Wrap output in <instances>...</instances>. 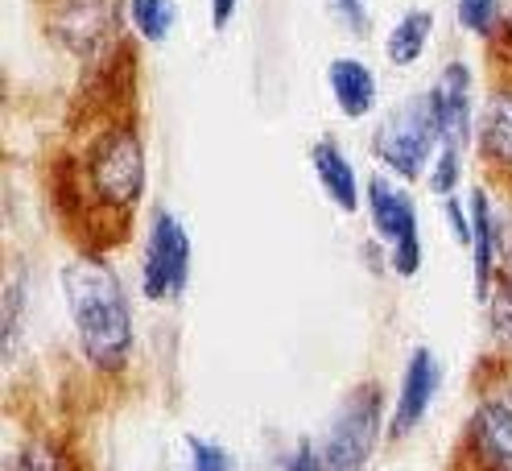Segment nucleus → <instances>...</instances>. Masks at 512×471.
Here are the masks:
<instances>
[{"label": "nucleus", "instance_id": "obj_1", "mask_svg": "<svg viewBox=\"0 0 512 471\" xmlns=\"http://www.w3.org/2000/svg\"><path fill=\"white\" fill-rule=\"evenodd\" d=\"M145 186L149 162L137 116V50L120 42L108 58L91 62V79L46 162V199L75 253L108 257L133 240Z\"/></svg>", "mask_w": 512, "mask_h": 471}, {"label": "nucleus", "instance_id": "obj_2", "mask_svg": "<svg viewBox=\"0 0 512 471\" xmlns=\"http://www.w3.org/2000/svg\"><path fill=\"white\" fill-rule=\"evenodd\" d=\"M58 281L83 360L100 376L124 372L128 356H133V310H128L120 273L108 265V257L75 253V261L58 273Z\"/></svg>", "mask_w": 512, "mask_h": 471}, {"label": "nucleus", "instance_id": "obj_3", "mask_svg": "<svg viewBox=\"0 0 512 471\" xmlns=\"http://www.w3.org/2000/svg\"><path fill=\"white\" fill-rule=\"evenodd\" d=\"M471 389L475 410L467 414L442 471H512V364L492 352L479 356Z\"/></svg>", "mask_w": 512, "mask_h": 471}, {"label": "nucleus", "instance_id": "obj_4", "mask_svg": "<svg viewBox=\"0 0 512 471\" xmlns=\"http://www.w3.org/2000/svg\"><path fill=\"white\" fill-rule=\"evenodd\" d=\"M475 157L484 182L512 203V25L488 38V87L475 112Z\"/></svg>", "mask_w": 512, "mask_h": 471}, {"label": "nucleus", "instance_id": "obj_5", "mask_svg": "<svg viewBox=\"0 0 512 471\" xmlns=\"http://www.w3.org/2000/svg\"><path fill=\"white\" fill-rule=\"evenodd\" d=\"M438 149H442V129L430 104V91L405 100L393 116H384V124L372 137V157L401 182H418L438 157Z\"/></svg>", "mask_w": 512, "mask_h": 471}, {"label": "nucleus", "instance_id": "obj_6", "mask_svg": "<svg viewBox=\"0 0 512 471\" xmlns=\"http://www.w3.org/2000/svg\"><path fill=\"white\" fill-rule=\"evenodd\" d=\"M42 29L54 46L75 54L79 62H100L120 46L116 0H38Z\"/></svg>", "mask_w": 512, "mask_h": 471}, {"label": "nucleus", "instance_id": "obj_7", "mask_svg": "<svg viewBox=\"0 0 512 471\" xmlns=\"http://www.w3.org/2000/svg\"><path fill=\"white\" fill-rule=\"evenodd\" d=\"M380 385L368 381L351 389L323 438V471H364L380 438Z\"/></svg>", "mask_w": 512, "mask_h": 471}, {"label": "nucleus", "instance_id": "obj_8", "mask_svg": "<svg viewBox=\"0 0 512 471\" xmlns=\"http://www.w3.org/2000/svg\"><path fill=\"white\" fill-rule=\"evenodd\" d=\"M368 215L376 236L389 244V261L397 277H413L422 269V236H418V211L413 199L397 182L372 174L368 178Z\"/></svg>", "mask_w": 512, "mask_h": 471}, {"label": "nucleus", "instance_id": "obj_9", "mask_svg": "<svg viewBox=\"0 0 512 471\" xmlns=\"http://www.w3.org/2000/svg\"><path fill=\"white\" fill-rule=\"evenodd\" d=\"M190 281V236L174 211H157L145 236L141 290L149 302H174Z\"/></svg>", "mask_w": 512, "mask_h": 471}, {"label": "nucleus", "instance_id": "obj_10", "mask_svg": "<svg viewBox=\"0 0 512 471\" xmlns=\"http://www.w3.org/2000/svg\"><path fill=\"white\" fill-rule=\"evenodd\" d=\"M438 385H442L438 356H434L430 348H413V356H409V364H405V376H401L397 410H393V418H389V438H393V443H405V438L426 422Z\"/></svg>", "mask_w": 512, "mask_h": 471}, {"label": "nucleus", "instance_id": "obj_11", "mask_svg": "<svg viewBox=\"0 0 512 471\" xmlns=\"http://www.w3.org/2000/svg\"><path fill=\"white\" fill-rule=\"evenodd\" d=\"M430 104L442 129V145H459L467 149V141L475 137V112H471V71L467 62H446L438 71L434 87H430Z\"/></svg>", "mask_w": 512, "mask_h": 471}, {"label": "nucleus", "instance_id": "obj_12", "mask_svg": "<svg viewBox=\"0 0 512 471\" xmlns=\"http://www.w3.org/2000/svg\"><path fill=\"white\" fill-rule=\"evenodd\" d=\"M5 471H91V459L79 447L75 434H67V430H34L13 451Z\"/></svg>", "mask_w": 512, "mask_h": 471}, {"label": "nucleus", "instance_id": "obj_13", "mask_svg": "<svg viewBox=\"0 0 512 471\" xmlns=\"http://www.w3.org/2000/svg\"><path fill=\"white\" fill-rule=\"evenodd\" d=\"M310 166H314V178L323 186V195L343 211V215H356L360 211V182H356V170H351L347 153L339 149L335 137H318L310 145Z\"/></svg>", "mask_w": 512, "mask_h": 471}, {"label": "nucleus", "instance_id": "obj_14", "mask_svg": "<svg viewBox=\"0 0 512 471\" xmlns=\"http://www.w3.org/2000/svg\"><path fill=\"white\" fill-rule=\"evenodd\" d=\"M327 87L331 100L347 120H364L376 108V75L360 58H335L327 67Z\"/></svg>", "mask_w": 512, "mask_h": 471}, {"label": "nucleus", "instance_id": "obj_15", "mask_svg": "<svg viewBox=\"0 0 512 471\" xmlns=\"http://www.w3.org/2000/svg\"><path fill=\"white\" fill-rule=\"evenodd\" d=\"M471 253H475V294L488 298L492 290V277L500 269V257H496V207L488 199V191H475L471 195Z\"/></svg>", "mask_w": 512, "mask_h": 471}, {"label": "nucleus", "instance_id": "obj_16", "mask_svg": "<svg viewBox=\"0 0 512 471\" xmlns=\"http://www.w3.org/2000/svg\"><path fill=\"white\" fill-rule=\"evenodd\" d=\"M434 34V13L430 9H409L405 17H397V25L389 29V42H384V54H389L393 67H413Z\"/></svg>", "mask_w": 512, "mask_h": 471}, {"label": "nucleus", "instance_id": "obj_17", "mask_svg": "<svg viewBox=\"0 0 512 471\" xmlns=\"http://www.w3.org/2000/svg\"><path fill=\"white\" fill-rule=\"evenodd\" d=\"M488 327H492V356L512 364V273L496 269L488 290Z\"/></svg>", "mask_w": 512, "mask_h": 471}, {"label": "nucleus", "instance_id": "obj_18", "mask_svg": "<svg viewBox=\"0 0 512 471\" xmlns=\"http://www.w3.org/2000/svg\"><path fill=\"white\" fill-rule=\"evenodd\" d=\"M174 5L170 0H128V21H133L141 42H166L174 29Z\"/></svg>", "mask_w": 512, "mask_h": 471}, {"label": "nucleus", "instance_id": "obj_19", "mask_svg": "<svg viewBox=\"0 0 512 471\" xmlns=\"http://www.w3.org/2000/svg\"><path fill=\"white\" fill-rule=\"evenodd\" d=\"M455 13H459V25L475 38H496V29L504 25V0H455Z\"/></svg>", "mask_w": 512, "mask_h": 471}, {"label": "nucleus", "instance_id": "obj_20", "mask_svg": "<svg viewBox=\"0 0 512 471\" xmlns=\"http://www.w3.org/2000/svg\"><path fill=\"white\" fill-rule=\"evenodd\" d=\"M459 182H463V149L459 145H442L438 157L430 162V191L442 195V199H451L459 191Z\"/></svg>", "mask_w": 512, "mask_h": 471}, {"label": "nucleus", "instance_id": "obj_21", "mask_svg": "<svg viewBox=\"0 0 512 471\" xmlns=\"http://www.w3.org/2000/svg\"><path fill=\"white\" fill-rule=\"evenodd\" d=\"M186 447H190V471H236L232 455L223 451L219 443H211V438L190 434V438H186Z\"/></svg>", "mask_w": 512, "mask_h": 471}, {"label": "nucleus", "instance_id": "obj_22", "mask_svg": "<svg viewBox=\"0 0 512 471\" xmlns=\"http://www.w3.org/2000/svg\"><path fill=\"white\" fill-rule=\"evenodd\" d=\"M21 302H25V294H21V277H13V281H9V290H5V360H13V352H17V335H21Z\"/></svg>", "mask_w": 512, "mask_h": 471}, {"label": "nucleus", "instance_id": "obj_23", "mask_svg": "<svg viewBox=\"0 0 512 471\" xmlns=\"http://www.w3.org/2000/svg\"><path fill=\"white\" fill-rule=\"evenodd\" d=\"M442 211H446V224H451V236H455V244L471 248V236H475V228H471V215L463 211V203L451 195V199L442 203Z\"/></svg>", "mask_w": 512, "mask_h": 471}, {"label": "nucleus", "instance_id": "obj_24", "mask_svg": "<svg viewBox=\"0 0 512 471\" xmlns=\"http://www.w3.org/2000/svg\"><path fill=\"white\" fill-rule=\"evenodd\" d=\"M335 13L343 17V25L356 38H368V9H364V0H335Z\"/></svg>", "mask_w": 512, "mask_h": 471}, {"label": "nucleus", "instance_id": "obj_25", "mask_svg": "<svg viewBox=\"0 0 512 471\" xmlns=\"http://www.w3.org/2000/svg\"><path fill=\"white\" fill-rule=\"evenodd\" d=\"M281 471H323V447H314L310 438H302L298 443V451L285 459V467Z\"/></svg>", "mask_w": 512, "mask_h": 471}, {"label": "nucleus", "instance_id": "obj_26", "mask_svg": "<svg viewBox=\"0 0 512 471\" xmlns=\"http://www.w3.org/2000/svg\"><path fill=\"white\" fill-rule=\"evenodd\" d=\"M236 5H240V0H211V25L219 29V34H223V29L232 25V17H236Z\"/></svg>", "mask_w": 512, "mask_h": 471}]
</instances>
